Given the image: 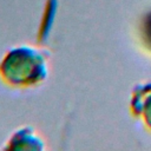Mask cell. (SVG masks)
Returning <instances> with one entry per match:
<instances>
[{
	"instance_id": "cell-1",
	"label": "cell",
	"mask_w": 151,
	"mask_h": 151,
	"mask_svg": "<svg viewBox=\"0 0 151 151\" xmlns=\"http://www.w3.org/2000/svg\"><path fill=\"white\" fill-rule=\"evenodd\" d=\"M47 77V55L35 46H14L0 60V80L6 86L31 88L41 85Z\"/></svg>"
},
{
	"instance_id": "cell-3",
	"label": "cell",
	"mask_w": 151,
	"mask_h": 151,
	"mask_svg": "<svg viewBox=\"0 0 151 151\" xmlns=\"http://www.w3.org/2000/svg\"><path fill=\"white\" fill-rule=\"evenodd\" d=\"M5 150H44V139L31 126H20L9 136Z\"/></svg>"
},
{
	"instance_id": "cell-4",
	"label": "cell",
	"mask_w": 151,
	"mask_h": 151,
	"mask_svg": "<svg viewBox=\"0 0 151 151\" xmlns=\"http://www.w3.org/2000/svg\"><path fill=\"white\" fill-rule=\"evenodd\" d=\"M139 39L143 47L151 54V9L140 20Z\"/></svg>"
},
{
	"instance_id": "cell-2",
	"label": "cell",
	"mask_w": 151,
	"mask_h": 151,
	"mask_svg": "<svg viewBox=\"0 0 151 151\" xmlns=\"http://www.w3.org/2000/svg\"><path fill=\"white\" fill-rule=\"evenodd\" d=\"M130 113L151 133V80L137 83L130 97Z\"/></svg>"
}]
</instances>
